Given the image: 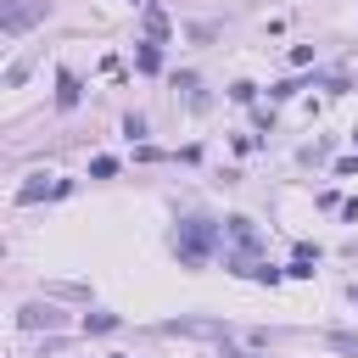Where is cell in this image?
<instances>
[{
  "label": "cell",
  "mask_w": 358,
  "mask_h": 358,
  "mask_svg": "<svg viewBox=\"0 0 358 358\" xmlns=\"http://www.w3.org/2000/svg\"><path fill=\"white\" fill-rule=\"evenodd\" d=\"M224 241V229L218 224H207V218H185L179 229H173V252H179V263L185 268H201L207 257H213V246Z\"/></svg>",
  "instance_id": "1"
},
{
  "label": "cell",
  "mask_w": 358,
  "mask_h": 358,
  "mask_svg": "<svg viewBox=\"0 0 358 358\" xmlns=\"http://www.w3.org/2000/svg\"><path fill=\"white\" fill-rule=\"evenodd\" d=\"M39 17H45V0H6V6H0V34L17 39V34L34 28Z\"/></svg>",
  "instance_id": "2"
},
{
  "label": "cell",
  "mask_w": 358,
  "mask_h": 358,
  "mask_svg": "<svg viewBox=\"0 0 358 358\" xmlns=\"http://www.w3.org/2000/svg\"><path fill=\"white\" fill-rule=\"evenodd\" d=\"M224 235H229L241 252H257V246H263V235L252 229V218H229V224H224Z\"/></svg>",
  "instance_id": "3"
},
{
  "label": "cell",
  "mask_w": 358,
  "mask_h": 358,
  "mask_svg": "<svg viewBox=\"0 0 358 358\" xmlns=\"http://www.w3.org/2000/svg\"><path fill=\"white\" fill-rule=\"evenodd\" d=\"M67 190H73L67 179H56V185H45V179H28V185L17 190V201H39V196H67Z\"/></svg>",
  "instance_id": "4"
},
{
  "label": "cell",
  "mask_w": 358,
  "mask_h": 358,
  "mask_svg": "<svg viewBox=\"0 0 358 358\" xmlns=\"http://www.w3.org/2000/svg\"><path fill=\"white\" fill-rule=\"evenodd\" d=\"M78 95H84V90H78V78L62 67V73H56V106H78Z\"/></svg>",
  "instance_id": "5"
},
{
  "label": "cell",
  "mask_w": 358,
  "mask_h": 358,
  "mask_svg": "<svg viewBox=\"0 0 358 358\" xmlns=\"http://www.w3.org/2000/svg\"><path fill=\"white\" fill-rule=\"evenodd\" d=\"M145 39H151V45H162V39H168V11L145 6Z\"/></svg>",
  "instance_id": "6"
},
{
  "label": "cell",
  "mask_w": 358,
  "mask_h": 358,
  "mask_svg": "<svg viewBox=\"0 0 358 358\" xmlns=\"http://www.w3.org/2000/svg\"><path fill=\"white\" fill-rule=\"evenodd\" d=\"M28 73H34V56H22V62H11V67H6V90H17V84H22Z\"/></svg>",
  "instance_id": "7"
},
{
  "label": "cell",
  "mask_w": 358,
  "mask_h": 358,
  "mask_svg": "<svg viewBox=\"0 0 358 358\" xmlns=\"http://www.w3.org/2000/svg\"><path fill=\"white\" fill-rule=\"evenodd\" d=\"M134 62H140V73H157V67H162V50H157V45H140Z\"/></svg>",
  "instance_id": "8"
},
{
  "label": "cell",
  "mask_w": 358,
  "mask_h": 358,
  "mask_svg": "<svg viewBox=\"0 0 358 358\" xmlns=\"http://www.w3.org/2000/svg\"><path fill=\"white\" fill-rule=\"evenodd\" d=\"M22 324L39 330V324H56V313H50V308H22Z\"/></svg>",
  "instance_id": "9"
},
{
  "label": "cell",
  "mask_w": 358,
  "mask_h": 358,
  "mask_svg": "<svg viewBox=\"0 0 358 358\" xmlns=\"http://www.w3.org/2000/svg\"><path fill=\"white\" fill-rule=\"evenodd\" d=\"M84 330H117V313H84Z\"/></svg>",
  "instance_id": "10"
},
{
  "label": "cell",
  "mask_w": 358,
  "mask_h": 358,
  "mask_svg": "<svg viewBox=\"0 0 358 358\" xmlns=\"http://www.w3.org/2000/svg\"><path fill=\"white\" fill-rule=\"evenodd\" d=\"M285 274H291V280H313V257H291Z\"/></svg>",
  "instance_id": "11"
},
{
  "label": "cell",
  "mask_w": 358,
  "mask_h": 358,
  "mask_svg": "<svg viewBox=\"0 0 358 358\" xmlns=\"http://www.w3.org/2000/svg\"><path fill=\"white\" fill-rule=\"evenodd\" d=\"M90 173H95V179H112V173H117V162H112V157H95V162H90Z\"/></svg>",
  "instance_id": "12"
},
{
  "label": "cell",
  "mask_w": 358,
  "mask_h": 358,
  "mask_svg": "<svg viewBox=\"0 0 358 358\" xmlns=\"http://www.w3.org/2000/svg\"><path fill=\"white\" fill-rule=\"evenodd\" d=\"M229 95H235V101H252V95H257V84H246V78H235V84H229Z\"/></svg>",
  "instance_id": "13"
},
{
  "label": "cell",
  "mask_w": 358,
  "mask_h": 358,
  "mask_svg": "<svg viewBox=\"0 0 358 358\" xmlns=\"http://www.w3.org/2000/svg\"><path fill=\"white\" fill-rule=\"evenodd\" d=\"M123 134H129V140H134V134H145V117H140V112H129V117H123Z\"/></svg>",
  "instance_id": "14"
},
{
  "label": "cell",
  "mask_w": 358,
  "mask_h": 358,
  "mask_svg": "<svg viewBox=\"0 0 358 358\" xmlns=\"http://www.w3.org/2000/svg\"><path fill=\"white\" fill-rule=\"evenodd\" d=\"M341 213H347V224H358V196H352V201H347Z\"/></svg>",
  "instance_id": "15"
},
{
  "label": "cell",
  "mask_w": 358,
  "mask_h": 358,
  "mask_svg": "<svg viewBox=\"0 0 358 358\" xmlns=\"http://www.w3.org/2000/svg\"><path fill=\"white\" fill-rule=\"evenodd\" d=\"M352 140H358V129H352Z\"/></svg>",
  "instance_id": "16"
}]
</instances>
